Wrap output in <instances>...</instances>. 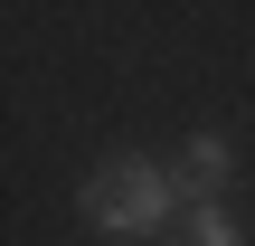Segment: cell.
<instances>
[{"instance_id":"cell-1","label":"cell","mask_w":255,"mask_h":246,"mask_svg":"<svg viewBox=\"0 0 255 246\" xmlns=\"http://www.w3.org/2000/svg\"><path fill=\"white\" fill-rule=\"evenodd\" d=\"M170 209H180V190H170V171L142 161V152H132V161H104V171L85 180V218L114 228V237H151Z\"/></svg>"},{"instance_id":"cell-3","label":"cell","mask_w":255,"mask_h":246,"mask_svg":"<svg viewBox=\"0 0 255 246\" xmlns=\"http://www.w3.org/2000/svg\"><path fill=\"white\" fill-rule=\"evenodd\" d=\"M189 246H237V228H227L218 209H199V218H189Z\"/></svg>"},{"instance_id":"cell-2","label":"cell","mask_w":255,"mask_h":246,"mask_svg":"<svg viewBox=\"0 0 255 246\" xmlns=\"http://www.w3.org/2000/svg\"><path fill=\"white\" fill-rule=\"evenodd\" d=\"M170 190H180V199H199V209H208V199H218V190H227V142H218V133H199V142H189V152H180V171H170Z\"/></svg>"}]
</instances>
